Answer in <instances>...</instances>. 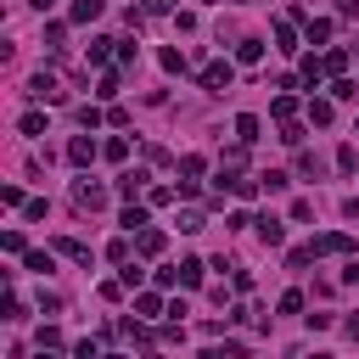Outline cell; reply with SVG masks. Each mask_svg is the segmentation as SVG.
I'll return each instance as SVG.
<instances>
[{
	"instance_id": "1",
	"label": "cell",
	"mask_w": 359,
	"mask_h": 359,
	"mask_svg": "<svg viewBox=\"0 0 359 359\" xmlns=\"http://www.w3.org/2000/svg\"><path fill=\"white\" fill-rule=\"evenodd\" d=\"M96 152H101V146L90 141V135H73V141H68V163H79V168H84V163H96Z\"/></svg>"
},
{
	"instance_id": "2",
	"label": "cell",
	"mask_w": 359,
	"mask_h": 359,
	"mask_svg": "<svg viewBox=\"0 0 359 359\" xmlns=\"http://www.w3.org/2000/svg\"><path fill=\"white\" fill-rule=\"evenodd\" d=\"M73 202H79L84 213H96V208L107 202V191H101V186H90V180H79V186H73Z\"/></svg>"
},
{
	"instance_id": "3",
	"label": "cell",
	"mask_w": 359,
	"mask_h": 359,
	"mask_svg": "<svg viewBox=\"0 0 359 359\" xmlns=\"http://www.w3.org/2000/svg\"><path fill=\"white\" fill-rule=\"evenodd\" d=\"M231 79H236L231 62H208V68H202V84H208V90H231Z\"/></svg>"
},
{
	"instance_id": "4",
	"label": "cell",
	"mask_w": 359,
	"mask_h": 359,
	"mask_svg": "<svg viewBox=\"0 0 359 359\" xmlns=\"http://www.w3.org/2000/svg\"><path fill=\"white\" fill-rule=\"evenodd\" d=\"M258 242H264V247H281V242H287V231H281V219H275V213H264V219H258Z\"/></svg>"
},
{
	"instance_id": "5",
	"label": "cell",
	"mask_w": 359,
	"mask_h": 359,
	"mask_svg": "<svg viewBox=\"0 0 359 359\" xmlns=\"http://www.w3.org/2000/svg\"><path fill=\"white\" fill-rule=\"evenodd\" d=\"M163 242H168V236H163V231H152V224H146V231H135V247H141L146 258H157V253H163Z\"/></svg>"
},
{
	"instance_id": "6",
	"label": "cell",
	"mask_w": 359,
	"mask_h": 359,
	"mask_svg": "<svg viewBox=\"0 0 359 359\" xmlns=\"http://www.w3.org/2000/svg\"><path fill=\"white\" fill-rule=\"evenodd\" d=\"M314 253H353V236L331 231V236H314Z\"/></svg>"
},
{
	"instance_id": "7",
	"label": "cell",
	"mask_w": 359,
	"mask_h": 359,
	"mask_svg": "<svg viewBox=\"0 0 359 359\" xmlns=\"http://www.w3.org/2000/svg\"><path fill=\"white\" fill-rule=\"evenodd\" d=\"M101 12H107V0H73V12H68V17H73V23H96Z\"/></svg>"
},
{
	"instance_id": "8",
	"label": "cell",
	"mask_w": 359,
	"mask_h": 359,
	"mask_svg": "<svg viewBox=\"0 0 359 359\" xmlns=\"http://www.w3.org/2000/svg\"><path fill=\"white\" fill-rule=\"evenodd\" d=\"M28 96H39V101H62V90H57V79H51V73H39V79L28 84Z\"/></svg>"
},
{
	"instance_id": "9",
	"label": "cell",
	"mask_w": 359,
	"mask_h": 359,
	"mask_svg": "<svg viewBox=\"0 0 359 359\" xmlns=\"http://www.w3.org/2000/svg\"><path fill=\"white\" fill-rule=\"evenodd\" d=\"M180 287H202V264L197 258H180Z\"/></svg>"
},
{
	"instance_id": "10",
	"label": "cell",
	"mask_w": 359,
	"mask_h": 359,
	"mask_svg": "<svg viewBox=\"0 0 359 359\" xmlns=\"http://www.w3.org/2000/svg\"><path fill=\"white\" fill-rule=\"evenodd\" d=\"M236 62H247V68L264 62V45H258V39H242V45H236Z\"/></svg>"
},
{
	"instance_id": "11",
	"label": "cell",
	"mask_w": 359,
	"mask_h": 359,
	"mask_svg": "<svg viewBox=\"0 0 359 359\" xmlns=\"http://www.w3.org/2000/svg\"><path fill=\"white\" fill-rule=\"evenodd\" d=\"M236 141H247V146L258 141V118H253V113H242V118H236Z\"/></svg>"
},
{
	"instance_id": "12",
	"label": "cell",
	"mask_w": 359,
	"mask_h": 359,
	"mask_svg": "<svg viewBox=\"0 0 359 359\" xmlns=\"http://www.w3.org/2000/svg\"><path fill=\"white\" fill-rule=\"evenodd\" d=\"M57 247H62V253H68V258H73V264H90V247H84V242H73V236H62V242H57Z\"/></svg>"
},
{
	"instance_id": "13",
	"label": "cell",
	"mask_w": 359,
	"mask_h": 359,
	"mask_svg": "<svg viewBox=\"0 0 359 359\" xmlns=\"http://www.w3.org/2000/svg\"><path fill=\"white\" fill-rule=\"evenodd\" d=\"M320 73H326V57H303V84H320Z\"/></svg>"
},
{
	"instance_id": "14",
	"label": "cell",
	"mask_w": 359,
	"mask_h": 359,
	"mask_svg": "<svg viewBox=\"0 0 359 359\" xmlns=\"http://www.w3.org/2000/svg\"><path fill=\"white\" fill-rule=\"evenodd\" d=\"M275 51H298V34H292V23H275Z\"/></svg>"
},
{
	"instance_id": "15",
	"label": "cell",
	"mask_w": 359,
	"mask_h": 359,
	"mask_svg": "<svg viewBox=\"0 0 359 359\" xmlns=\"http://www.w3.org/2000/svg\"><path fill=\"white\" fill-rule=\"evenodd\" d=\"M320 168H326V163L314 157V152H303V157H298V174H303V180H320Z\"/></svg>"
},
{
	"instance_id": "16",
	"label": "cell",
	"mask_w": 359,
	"mask_h": 359,
	"mask_svg": "<svg viewBox=\"0 0 359 359\" xmlns=\"http://www.w3.org/2000/svg\"><path fill=\"white\" fill-rule=\"evenodd\" d=\"M141 186H146V174H141V168H135V174H124V180H118V197H135V191H141Z\"/></svg>"
},
{
	"instance_id": "17",
	"label": "cell",
	"mask_w": 359,
	"mask_h": 359,
	"mask_svg": "<svg viewBox=\"0 0 359 359\" xmlns=\"http://www.w3.org/2000/svg\"><path fill=\"white\" fill-rule=\"evenodd\" d=\"M118 224H124V231H146V208H124Z\"/></svg>"
},
{
	"instance_id": "18",
	"label": "cell",
	"mask_w": 359,
	"mask_h": 359,
	"mask_svg": "<svg viewBox=\"0 0 359 359\" xmlns=\"http://www.w3.org/2000/svg\"><path fill=\"white\" fill-rule=\"evenodd\" d=\"M331 96H337V101H353V96H359V84H353V79H342V73H337V84H331Z\"/></svg>"
},
{
	"instance_id": "19",
	"label": "cell",
	"mask_w": 359,
	"mask_h": 359,
	"mask_svg": "<svg viewBox=\"0 0 359 359\" xmlns=\"http://www.w3.org/2000/svg\"><path fill=\"white\" fill-rule=\"evenodd\" d=\"M309 118H314V124H331L337 107H331V101H309Z\"/></svg>"
},
{
	"instance_id": "20",
	"label": "cell",
	"mask_w": 359,
	"mask_h": 359,
	"mask_svg": "<svg viewBox=\"0 0 359 359\" xmlns=\"http://www.w3.org/2000/svg\"><path fill=\"white\" fill-rule=\"evenodd\" d=\"M180 231L197 236V231H202V213H197V208H186V213H180Z\"/></svg>"
},
{
	"instance_id": "21",
	"label": "cell",
	"mask_w": 359,
	"mask_h": 359,
	"mask_svg": "<svg viewBox=\"0 0 359 359\" xmlns=\"http://www.w3.org/2000/svg\"><path fill=\"white\" fill-rule=\"evenodd\" d=\"M28 269H34V275H51L57 264H51V253H28Z\"/></svg>"
},
{
	"instance_id": "22",
	"label": "cell",
	"mask_w": 359,
	"mask_h": 359,
	"mask_svg": "<svg viewBox=\"0 0 359 359\" xmlns=\"http://www.w3.org/2000/svg\"><path fill=\"white\" fill-rule=\"evenodd\" d=\"M314 39H331V23H326V17H309V45H314Z\"/></svg>"
},
{
	"instance_id": "23",
	"label": "cell",
	"mask_w": 359,
	"mask_h": 359,
	"mask_svg": "<svg viewBox=\"0 0 359 359\" xmlns=\"http://www.w3.org/2000/svg\"><path fill=\"white\" fill-rule=\"evenodd\" d=\"M157 62H163L168 73H186V57H180V51H157Z\"/></svg>"
},
{
	"instance_id": "24",
	"label": "cell",
	"mask_w": 359,
	"mask_h": 359,
	"mask_svg": "<svg viewBox=\"0 0 359 359\" xmlns=\"http://www.w3.org/2000/svg\"><path fill=\"white\" fill-rule=\"evenodd\" d=\"M287 186H292V180H287L281 168H269V174H264V191H287Z\"/></svg>"
},
{
	"instance_id": "25",
	"label": "cell",
	"mask_w": 359,
	"mask_h": 359,
	"mask_svg": "<svg viewBox=\"0 0 359 359\" xmlns=\"http://www.w3.org/2000/svg\"><path fill=\"white\" fill-rule=\"evenodd\" d=\"M269 113H275V118H281V124H287V118H292V113H298V101H292V96H275V107H269Z\"/></svg>"
},
{
	"instance_id": "26",
	"label": "cell",
	"mask_w": 359,
	"mask_h": 359,
	"mask_svg": "<svg viewBox=\"0 0 359 359\" xmlns=\"http://www.w3.org/2000/svg\"><path fill=\"white\" fill-rule=\"evenodd\" d=\"M113 45H118V39H90V62H107Z\"/></svg>"
},
{
	"instance_id": "27",
	"label": "cell",
	"mask_w": 359,
	"mask_h": 359,
	"mask_svg": "<svg viewBox=\"0 0 359 359\" xmlns=\"http://www.w3.org/2000/svg\"><path fill=\"white\" fill-rule=\"evenodd\" d=\"M23 135H45V113H23Z\"/></svg>"
},
{
	"instance_id": "28",
	"label": "cell",
	"mask_w": 359,
	"mask_h": 359,
	"mask_svg": "<svg viewBox=\"0 0 359 359\" xmlns=\"http://www.w3.org/2000/svg\"><path fill=\"white\" fill-rule=\"evenodd\" d=\"M337 168H342V174H353V168H359V152H353V146H342V152H337Z\"/></svg>"
},
{
	"instance_id": "29",
	"label": "cell",
	"mask_w": 359,
	"mask_h": 359,
	"mask_svg": "<svg viewBox=\"0 0 359 359\" xmlns=\"http://www.w3.org/2000/svg\"><path fill=\"white\" fill-rule=\"evenodd\" d=\"M202 168H208V163H202V157H180V174H186V180H197V174H202Z\"/></svg>"
},
{
	"instance_id": "30",
	"label": "cell",
	"mask_w": 359,
	"mask_h": 359,
	"mask_svg": "<svg viewBox=\"0 0 359 359\" xmlns=\"http://www.w3.org/2000/svg\"><path fill=\"white\" fill-rule=\"evenodd\" d=\"M348 68V51H326V73H342Z\"/></svg>"
},
{
	"instance_id": "31",
	"label": "cell",
	"mask_w": 359,
	"mask_h": 359,
	"mask_svg": "<svg viewBox=\"0 0 359 359\" xmlns=\"http://www.w3.org/2000/svg\"><path fill=\"white\" fill-rule=\"evenodd\" d=\"M101 152H107V157H113V163H124V157H129V141H107V146H101Z\"/></svg>"
},
{
	"instance_id": "32",
	"label": "cell",
	"mask_w": 359,
	"mask_h": 359,
	"mask_svg": "<svg viewBox=\"0 0 359 359\" xmlns=\"http://www.w3.org/2000/svg\"><path fill=\"white\" fill-rule=\"evenodd\" d=\"M168 6H174V0H146V12H152V17H163Z\"/></svg>"
},
{
	"instance_id": "33",
	"label": "cell",
	"mask_w": 359,
	"mask_h": 359,
	"mask_svg": "<svg viewBox=\"0 0 359 359\" xmlns=\"http://www.w3.org/2000/svg\"><path fill=\"white\" fill-rule=\"evenodd\" d=\"M342 213H348V219H359V197H353V202H348V208H342Z\"/></svg>"
},
{
	"instance_id": "34",
	"label": "cell",
	"mask_w": 359,
	"mask_h": 359,
	"mask_svg": "<svg viewBox=\"0 0 359 359\" xmlns=\"http://www.w3.org/2000/svg\"><path fill=\"white\" fill-rule=\"evenodd\" d=\"M202 6H213V0H202Z\"/></svg>"
}]
</instances>
